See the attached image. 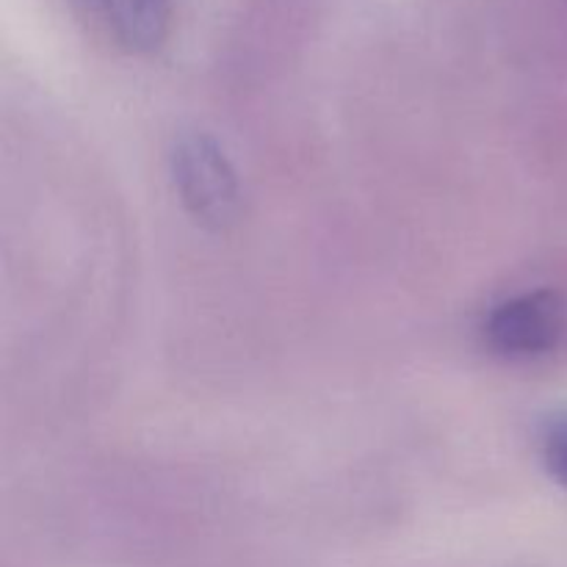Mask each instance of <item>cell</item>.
Segmentation results:
<instances>
[{
	"mask_svg": "<svg viewBox=\"0 0 567 567\" xmlns=\"http://www.w3.org/2000/svg\"><path fill=\"white\" fill-rule=\"evenodd\" d=\"M543 460H546L548 474L567 487V415L548 421L546 435H543Z\"/></svg>",
	"mask_w": 567,
	"mask_h": 567,
	"instance_id": "277c9868",
	"label": "cell"
},
{
	"mask_svg": "<svg viewBox=\"0 0 567 567\" xmlns=\"http://www.w3.org/2000/svg\"><path fill=\"white\" fill-rule=\"evenodd\" d=\"M172 177L181 203L205 230L221 233L236 225L241 192L225 150L208 133H181L172 147Z\"/></svg>",
	"mask_w": 567,
	"mask_h": 567,
	"instance_id": "6da1fadb",
	"label": "cell"
},
{
	"mask_svg": "<svg viewBox=\"0 0 567 567\" xmlns=\"http://www.w3.org/2000/svg\"><path fill=\"white\" fill-rule=\"evenodd\" d=\"M563 327L565 313L557 293H520L487 316L485 341L502 358L532 360L557 347Z\"/></svg>",
	"mask_w": 567,
	"mask_h": 567,
	"instance_id": "7a4b0ae2",
	"label": "cell"
},
{
	"mask_svg": "<svg viewBox=\"0 0 567 567\" xmlns=\"http://www.w3.org/2000/svg\"><path fill=\"white\" fill-rule=\"evenodd\" d=\"M72 9L127 53H153L172 28V0H70Z\"/></svg>",
	"mask_w": 567,
	"mask_h": 567,
	"instance_id": "3957f363",
	"label": "cell"
}]
</instances>
